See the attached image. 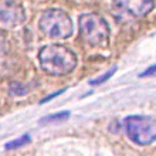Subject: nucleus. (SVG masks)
<instances>
[{
    "mask_svg": "<svg viewBox=\"0 0 156 156\" xmlns=\"http://www.w3.org/2000/svg\"><path fill=\"white\" fill-rule=\"evenodd\" d=\"M156 71V66H151L148 68V71H145V73H142L140 74V77H149V75H153Z\"/></svg>",
    "mask_w": 156,
    "mask_h": 156,
    "instance_id": "nucleus-13",
    "label": "nucleus"
},
{
    "mask_svg": "<svg viewBox=\"0 0 156 156\" xmlns=\"http://www.w3.org/2000/svg\"><path fill=\"white\" fill-rule=\"evenodd\" d=\"M6 40H7V38H6V33L0 29V53L3 51L4 45H6Z\"/></svg>",
    "mask_w": 156,
    "mask_h": 156,
    "instance_id": "nucleus-11",
    "label": "nucleus"
},
{
    "mask_svg": "<svg viewBox=\"0 0 156 156\" xmlns=\"http://www.w3.org/2000/svg\"><path fill=\"white\" fill-rule=\"evenodd\" d=\"M30 142H31V136H30L29 133H24V135L20 136V138H17V139H13V140H10V142H7V144L4 145V149H6V151L20 149V148H23V146H26V145H29Z\"/></svg>",
    "mask_w": 156,
    "mask_h": 156,
    "instance_id": "nucleus-7",
    "label": "nucleus"
},
{
    "mask_svg": "<svg viewBox=\"0 0 156 156\" xmlns=\"http://www.w3.org/2000/svg\"><path fill=\"white\" fill-rule=\"evenodd\" d=\"M38 27L51 38H68L74 33V24L68 13L61 9H48L40 17Z\"/></svg>",
    "mask_w": 156,
    "mask_h": 156,
    "instance_id": "nucleus-3",
    "label": "nucleus"
},
{
    "mask_svg": "<svg viewBox=\"0 0 156 156\" xmlns=\"http://www.w3.org/2000/svg\"><path fill=\"white\" fill-rule=\"evenodd\" d=\"M41 70L51 77H64L77 68L78 57L71 48L62 44H48L38 51Z\"/></svg>",
    "mask_w": 156,
    "mask_h": 156,
    "instance_id": "nucleus-1",
    "label": "nucleus"
},
{
    "mask_svg": "<svg viewBox=\"0 0 156 156\" xmlns=\"http://www.w3.org/2000/svg\"><path fill=\"white\" fill-rule=\"evenodd\" d=\"M126 136L139 146H149L156 140V121L149 115H131L123 121Z\"/></svg>",
    "mask_w": 156,
    "mask_h": 156,
    "instance_id": "nucleus-4",
    "label": "nucleus"
},
{
    "mask_svg": "<svg viewBox=\"0 0 156 156\" xmlns=\"http://www.w3.org/2000/svg\"><path fill=\"white\" fill-rule=\"evenodd\" d=\"M64 91H66V90H60V91H58V92H55V94H51V95H48V97H45L44 99H41V101H40V104H41V105H43V104H45V102H47V101H50V99H53L54 97H57V95H60V94H61V92H64Z\"/></svg>",
    "mask_w": 156,
    "mask_h": 156,
    "instance_id": "nucleus-12",
    "label": "nucleus"
},
{
    "mask_svg": "<svg viewBox=\"0 0 156 156\" xmlns=\"http://www.w3.org/2000/svg\"><path fill=\"white\" fill-rule=\"evenodd\" d=\"M80 37L92 47L107 44L111 36V30L107 20L97 13H84L78 19Z\"/></svg>",
    "mask_w": 156,
    "mask_h": 156,
    "instance_id": "nucleus-2",
    "label": "nucleus"
},
{
    "mask_svg": "<svg viewBox=\"0 0 156 156\" xmlns=\"http://www.w3.org/2000/svg\"><path fill=\"white\" fill-rule=\"evenodd\" d=\"M112 3L133 17H145L155 9V0H112Z\"/></svg>",
    "mask_w": 156,
    "mask_h": 156,
    "instance_id": "nucleus-6",
    "label": "nucleus"
},
{
    "mask_svg": "<svg viewBox=\"0 0 156 156\" xmlns=\"http://www.w3.org/2000/svg\"><path fill=\"white\" fill-rule=\"evenodd\" d=\"M26 21V10L16 0H0V23L14 29Z\"/></svg>",
    "mask_w": 156,
    "mask_h": 156,
    "instance_id": "nucleus-5",
    "label": "nucleus"
},
{
    "mask_svg": "<svg viewBox=\"0 0 156 156\" xmlns=\"http://www.w3.org/2000/svg\"><path fill=\"white\" fill-rule=\"evenodd\" d=\"M116 73V67H112L111 70H108L105 74H102L101 77L95 78L94 81H91V85H99V84H102V82H105L107 80H109V78L112 77V75Z\"/></svg>",
    "mask_w": 156,
    "mask_h": 156,
    "instance_id": "nucleus-10",
    "label": "nucleus"
},
{
    "mask_svg": "<svg viewBox=\"0 0 156 156\" xmlns=\"http://www.w3.org/2000/svg\"><path fill=\"white\" fill-rule=\"evenodd\" d=\"M70 118V111H64V112H58V114H53V115H47L44 118H41L38 122L40 123H53L58 122V121H64V119Z\"/></svg>",
    "mask_w": 156,
    "mask_h": 156,
    "instance_id": "nucleus-8",
    "label": "nucleus"
},
{
    "mask_svg": "<svg viewBox=\"0 0 156 156\" xmlns=\"http://www.w3.org/2000/svg\"><path fill=\"white\" fill-rule=\"evenodd\" d=\"M9 91H10V94L14 95V97H23V95L27 94V87L19 81H13L12 84L9 85Z\"/></svg>",
    "mask_w": 156,
    "mask_h": 156,
    "instance_id": "nucleus-9",
    "label": "nucleus"
}]
</instances>
